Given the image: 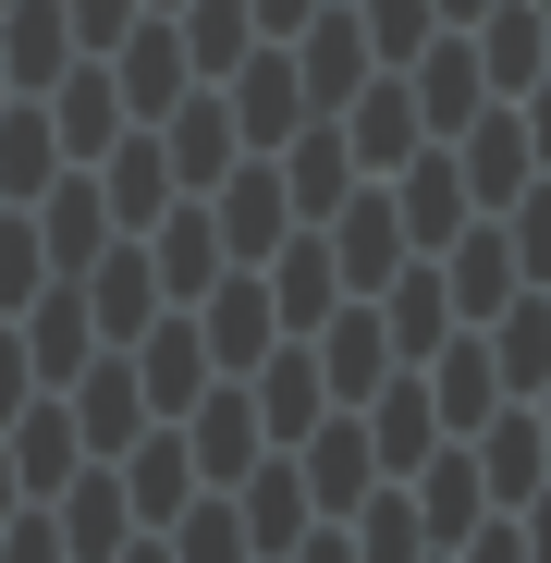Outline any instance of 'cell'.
Wrapping results in <instances>:
<instances>
[{"label": "cell", "mask_w": 551, "mask_h": 563, "mask_svg": "<svg viewBox=\"0 0 551 563\" xmlns=\"http://www.w3.org/2000/svg\"><path fill=\"white\" fill-rule=\"evenodd\" d=\"M381 184H393V209H405V245H417V257H441L453 233L478 221V197H466V172H453V147H441V135H429V147H405Z\"/></svg>", "instance_id": "obj_1"}, {"label": "cell", "mask_w": 551, "mask_h": 563, "mask_svg": "<svg viewBox=\"0 0 551 563\" xmlns=\"http://www.w3.org/2000/svg\"><path fill=\"white\" fill-rule=\"evenodd\" d=\"M295 49V86H307V111H343L367 74H381V49H367V25H355V0H319V13L283 37Z\"/></svg>", "instance_id": "obj_2"}, {"label": "cell", "mask_w": 551, "mask_h": 563, "mask_svg": "<svg viewBox=\"0 0 551 563\" xmlns=\"http://www.w3.org/2000/svg\"><path fill=\"white\" fill-rule=\"evenodd\" d=\"M172 429H184V453H197V490H233L245 465L269 453V429H257V393H245V380H209Z\"/></svg>", "instance_id": "obj_3"}, {"label": "cell", "mask_w": 551, "mask_h": 563, "mask_svg": "<svg viewBox=\"0 0 551 563\" xmlns=\"http://www.w3.org/2000/svg\"><path fill=\"white\" fill-rule=\"evenodd\" d=\"M319 233H331V257H343V295H381V282L417 257V245H405V209H393V184H381V172H367Z\"/></svg>", "instance_id": "obj_4"}, {"label": "cell", "mask_w": 551, "mask_h": 563, "mask_svg": "<svg viewBox=\"0 0 551 563\" xmlns=\"http://www.w3.org/2000/svg\"><path fill=\"white\" fill-rule=\"evenodd\" d=\"M307 355H319V380H331V405H367V393H381L393 380V331H381V295H343L319 331H307Z\"/></svg>", "instance_id": "obj_5"}, {"label": "cell", "mask_w": 551, "mask_h": 563, "mask_svg": "<svg viewBox=\"0 0 551 563\" xmlns=\"http://www.w3.org/2000/svg\"><path fill=\"white\" fill-rule=\"evenodd\" d=\"M209 233H221V257H233V269H257L269 245L295 233V197H283V172H269V159H233V172L209 184Z\"/></svg>", "instance_id": "obj_6"}, {"label": "cell", "mask_w": 551, "mask_h": 563, "mask_svg": "<svg viewBox=\"0 0 551 563\" xmlns=\"http://www.w3.org/2000/svg\"><path fill=\"white\" fill-rule=\"evenodd\" d=\"M74 295H86V319H99V343H135L172 295H159V269H147V233H111L99 257L74 269Z\"/></svg>", "instance_id": "obj_7"}, {"label": "cell", "mask_w": 551, "mask_h": 563, "mask_svg": "<svg viewBox=\"0 0 551 563\" xmlns=\"http://www.w3.org/2000/svg\"><path fill=\"white\" fill-rule=\"evenodd\" d=\"M441 147H453V172H466V197H478V209H515L527 184H539V159H527V123H515V99L466 111V123H453Z\"/></svg>", "instance_id": "obj_8"}, {"label": "cell", "mask_w": 551, "mask_h": 563, "mask_svg": "<svg viewBox=\"0 0 551 563\" xmlns=\"http://www.w3.org/2000/svg\"><path fill=\"white\" fill-rule=\"evenodd\" d=\"M135 393H147V417H184V405H197L209 380H221V367H209V343H197V307H159L135 343Z\"/></svg>", "instance_id": "obj_9"}, {"label": "cell", "mask_w": 551, "mask_h": 563, "mask_svg": "<svg viewBox=\"0 0 551 563\" xmlns=\"http://www.w3.org/2000/svg\"><path fill=\"white\" fill-rule=\"evenodd\" d=\"M257 282H269V319H283V331H319V319L343 307V257H331V233H319V221H295L283 245H269V257H257Z\"/></svg>", "instance_id": "obj_10"}, {"label": "cell", "mask_w": 551, "mask_h": 563, "mask_svg": "<svg viewBox=\"0 0 551 563\" xmlns=\"http://www.w3.org/2000/svg\"><path fill=\"white\" fill-rule=\"evenodd\" d=\"M197 343H209L221 380H245V367L283 343V319H269V282H257V269H221L209 295H197Z\"/></svg>", "instance_id": "obj_11"}, {"label": "cell", "mask_w": 551, "mask_h": 563, "mask_svg": "<svg viewBox=\"0 0 551 563\" xmlns=\"http://www.w3.org/2000/svg\"><path fill=\"white\" fill-rule=\"evenodd\" d=\"M99 62H111V86H123V111H135V123H159V111L184 99V86H197V62H184L172 13H135V25H123Z\"/></svg>", "instance_id": "obj_12"}, {"label": "cell", "mask_w": 551, "mask_h": 563, "mask_svg": "<svg viewBox=\"0 0 551 563\" xmlns=\"http://www.w3.org/2000/svg\"><path fill=\"white\" fill-rule=\"evenodd\" d=\"M405 74V99H417V123L429 135H453V123H466V111H491V74H478V37L466 25H441L417 62H393Z\"/></svg>", "instance_id": "obj_13"}, {"label": "cell", "mask_w": 551, "mask_h": 563, "mask_svg": "<svg viewBox=\"0 0 551 563\" xmlns=\"http://www.w3.org/2000/svg\"><path fill=\"white\" fill-rule=\"evenodd\" d=\"M245 393H257V429H269V453L283 441H307L319 417H331V380H319V355H307V331H283L257 367H245Z\"/></svg>", "instance_id": "obj_14"}, {"label": "cell", "mask_w": 551, "mask_h": 563, "mask_svg": "<svg viewBox=\"0 0 551 563\" xmlns=\"http://www.w3.org/2000/svg\"><path fill=\"white\" fill-rule=\"evenodd\" d=\"M147 135H159V159H172V184H184V197H209V184L245 159V147H233V111H221V86H184V99H172Z\"/></svg>", "instance_id": "obj_15"}, {"label": "cell", "mask_w": 551, "mask_h": 563, "mask_svg": "<svg viewBox=\"0 0 551 563\" xmlns=\"http://www.w3.org/2000/svg\"><path fill=\"white\" fill-rule=\"evenodd\" d=\"M295 453V478H307V503L319 515H355L367 490H381V453H367V417H319L307 441H283Z\"/></svg>", "instance_id": "obj_16"}, {"label": "cell", "mask_w": 551, "mask_h": 563, "mask_svg": "<svg viewBox=\"0 0 551 563\" xmlns=\"http://www.w3.org/2000/svg\"><path fill=\"white\" fill-rule=\"evenodd\" d=\"M233 515H245V551H257V563H283V551L319 527V503H307V478H295V453H257L245 478H233Z\"/></svg>", "instance_id": "obj_17"}, {"label": "cell", "mask_w": 551, "mask_h": 563, "mask_svg": "<svg viewBox=\"0 0 551 563\" xmlns=\"http://www.w3.org/2000/svg\"><path fill=\"white\" fill-rule=\"evenodd\" d=\"M13 331H25V367H37V393H62L86 355H99V319H86V295L74 282H37V295L13 307Z\"/></svg>", "instance_id": "obj_18"}, {"label": "cell", "mask_w": 551, "mask_h": 563, "mask_svg": "<svg viewBox=\"0 0 551 563\" xmlns=\"http://www.w3.org/2000/svg\"><path fill=\"white\" fill-rule=\"evenodd\" d=\"M86 172H99V197H111V233H147L172 197H184V184H172V159H159V135L147 123H123L99 159H86Z\"/></svg>", "instance_id": "obj_19"}, {"label": "cell", "mask_w": 551, "mask_h": 563, "mask_svg": "<svg viewBox=\"0 0 551 563\" xmlns=\"http://www.w3.org/2000/svg\"><path fill=\"white\" fill-rule=\"evenodd\" d=\"M0 453H13V478H25V503H49L74 465H86V441H74V405L62 393H25L13 417H0Z\"/></svg>", "instance_id": "obj_20"}, {"label": "cell", "mask_w": 551, "mask_h": 563, "mask_svg": "<svg viewBox=\"0 0 551 563\" xmlns=\"http://www.w3.org/2000/svg\"><path fill=\"white\" fill-rule=\"evenodd\" d=\"M417 380H429V417H441V441H466V429L503 405V367H491V343H478V331L429 343V355H417Z\"/></svg>", "instance_id": "obj_21"}, {"label": "cell", "mask_w": 551, "mask_h": 563, "mask_svg": "<svg viewBox=\"0 0 551 563\" xmlns=\"http://www.w3.org/2000/svg\"><path fill=\"white\" fill-rule=\"evenodd\" d=\"M147 269H159V295H172V307H197L209 282L233 269V257H221V233H209V197H172V209L147 221Z\"/></svg>", "instance_id": "obj_22"}, {"label": "cell", "mask_w": 551, "mask_h": 563, "mask_svg": "<svg viewBox=\"0 0 551 563\" xmlns=\"http://www.w3.org/2000/svg\"><path fill=\"white\" fill-rule=\"evenodd\" d=\"M331 123H343V147H355V172H393L405 147H429V123H417V99H405V74H393V62L367 74V86H355V99H343Z\"/></svg>", "instance_id": "obj_23"}, {"label": "cell", "mask_w": 551, "mask_h": 563, "mask_svg": "<svg viewBox=\"0 0 551 563\" xmlns=\"http://www.w3.org/2000/svg\"><path fill=\"white\" fill-rule=\"evenodd\" d=\"M49 527H62V551H74V563H111V551L135 539V503H123L111 465H74V478L49 490Z\"/></svg>", "instance_id": "obj_24"}, {"label": "cell", "mask_w": 551, "mask_h": 563, "mask_svg": "<svg viewBox=\"0 0 551 563\" xmlns=\"http://www.w3.org/2000/svg\"><path fill=\"white\" fill-rule=\"evenodd\" d=\"M515 282H527V269H515V245H503V221H491V209H478L466 233H453V245H441V295H453V319H466V331H478V319L515 295Z\"/></svg>", "instance_id": "obj_25"}, {"label": "cell", "mask_w": 551, "mask_h": 563, "mask_svg": "<svg viewBox=\"0 0 551 563\" xmlns=\"http://www.w3.org/2000/svg\"><path fill=\"white\" fill-rule=\"evenodd\" d=\"M367 453H381V478H417V465L441 453V417H429V380H417V367H393V380L367 393Z\"/></svg>", "instance_id": "obj_26"}, {"label": "cell", "mask_w": 551, "mask_h": 563, "mask_svg": "<svg viewBox=\"0 0 551 563\" xmlns=\"http://www.w3.org/2000/svg\"><path fill=\"white\" fill-rule=\"evenodd\" d=\"M405 503H417V527H429V551H453V539H466L478 515H503V503L478 490V465H466V441H441V453L417 465V478H405Z\"/></svg>", "instance_id": "obj_27"}, {"label": "cell", "mask_w": 551, "mask_h": 563, "mask_svg": "<svg viewBox=\"0 0 551 563\" xmlns=\"http://www.w3.org/2000/svg\"><path fill=\"white\" fill-rule=\"evenodd\" d=\"M381 331H393V355L417 367L429 343H453L466 319H453V295H441V257H405L393 282H381Z\"/></svg>", "instance_id": "obj_28"}, {"label": "cell", "mask_w": 551, "mask_h": 563, "mask_svg": "<svg viewBox=\"0 0 551 563\" xmlns=\"http://www.w3.org/2000/svg\"><path fill=\"white\" fill-rule=\"evenodd\" d=\"M478 343H491V367H503V393H539V380H551V295L515 282V295L478 319Z\"/></svg>", "instance_id": "obj_29"}, {"label": "cell", "mask_w": 551, "mask_h": 563, "mask_svg": "<svg viewBox=\"0 0 551 563\" xmlns=\"http://www.w3.org/2000/svg\"><path fill=\"white\" fill-rule=\"evenodd\" d=\"M466 37H478V74H491V99H515V86H539V74H551L539 0H491V13H478Z\"/></svg>", "instance_id": "obj_30"}, {"label": "cell", "mask_w": 551, "mask_h": 563, "mask_svg": "<svg viewBox=\"0 0 551 563\" xmlns=\"http://www.w3.org/2000/svg\"><path fill=\"white\" fill-rule=\"evenodd\" d=\"M74 62V25L62 0H0V74H13V99H37V86Z\"/></svg>", "instance_id": "obj_31"}, {"label": "cell", "mask_w": 551, "mask_h": 563, "mask_svg": "<svg viewBox=\"0 0 551 563\" xmlns=\"http://www.w3.org/2000/svg\"><path fill=\"white\" fill-rule=\"evenodd\" d=\"M49 172H74L62 135H49V99H0V209H25Z\"/></svg>", "instance_id": "obj_32"}, {"label": "cell", "mask_w": 551, "mask_h": 563, "mask_svg": "<svg viewBox=\"0 0 551 563\" xmlns=\"http://www.w3.org/2000/svg\"><path fill=\"white\" fill-rule=\"evenodd\" d=\"M172 37H184V62H197V86H221L257 49V13L245 0H172Z\"/></svg>", "instance_id": "obj_33"}, {"label": "cell", "mask_w": 551, "mask_h": 563, "mask_svg": "<svg viewBox=\"0 0 551 563\" xmlns=\"http://www.w3.org/2000/svg\"><path fill=\"white\" fill-rule=\"evenodd\" d=\"M343 539H355V563H417L429 551V527H417V503H405V478H381L355 515H343Z\"/></svg>", "instance_id": "obj_34"}, {"label": "cell", "mask_w": 551, "mask_h": 563, "mask_svg": "<svg viewBox=\"0 0 551 563\" xmlns=\"http://www.w3.org/2000/svg\"><path fill=\"white\" fill-rule=\"evenodd\" d=\"M159 551H172V563H257V551H245V515H233V490H197V503H184V515L159 527Z\"/></svg>", "instance_id": "obj_35"}, {"label": "cell", "mask_w": 551, "mask_h": 563, "mask_svg": "<svg viewBox=\"0 0 551 563\" xmlns=\"http://www.w3.org/2000/svg\"><path fill=\"white\" fill-rule=\"evenodd\" d=\"M355 25H367L381 62H417V49L441 37V0H355Z\"/></svg>", "instance_id": "obj_36"}, {"label": "cell", "mask_w": 551, "mask_h": 563, "mask_svg": "<svg viewBox=\"0 0 551 563\" xmlns=\"http://www.w3.org/2000/svg\"><path fill=\"white\" fill-rule=\"evenodd\" d=\"M491 221H503V245H515V269H527V282H551V172L527 184L515 209H491Z\"/></svg>", "instance_id": "obj_37"}, {"label": "cell", "mask_w": 551, "mask_h": 563, "mask_svg": "<svg viewBox=\"0 0 551 563\" xmlns=\"http://www.w3.org/2000/svg\"><path fill=\"white\" fill-rule=\"evenodd\" d=\"M37 282H49V245H37V221H25V209H0V319H13V307L37 295Z\"/></svg>", "instance_id": "obj_38"}, {"label": "cell", "mask_w": 551, "mask_h": 563, "mask_svg": "<svg viewBox=\"0 0 551 563\" xmlns=\"http://www.w3.org/2000/svg\"><path fill=\"white\" fill-rule=\"evenodd\" d=\"M0 563H74L62 527H49V503H13V527H0Z\"/></svg>", "instance_id": "obj_39"}, {"label": "cell", "mask_w": 551, "mask_h": 563, "mask_svg": "<svg viewBox=\"0 0 551 563\" xmlns=\"http://www.w3.org/2000/svg\"><path fill=\"white\" fill-rule=\"evenodd\" d=\"M147 13V0H62V25H74V49H111L123 25Z\"/></svg>", "instance_id": "obj_40"}, {"label": "cell", "mask_w": 551, "mask_h": 563, "mask_svg": "<svg viewBox=\"0 0 551 563\" xmlns=\"http://www.w3.org/2000/svg\"><path fill=\"white\" fill-rule=\"evenodd\" d=\"M453 563H527V527L515 515H478L466 539H453Z\"/></svg>", "instance_id": "obj_41"}, {"label": "cell", "mask_w": 551, "mask_h": 563, "mask_svg": "<svg viewBox=\"0 0 551 563\" xmlns=\"http://www.w3.org/2000/svg\"><path fill=\"white\" fill-rule=\"evenodd\" d=\"M515 123H527V159L551 172V74H539V86H515Z\"/></svg>", "instance_id": "obj_42"}, {"label": "cell", "mask_w": 551, "mask_h": 563, "mask_svg": "<svg viewBox=\"0 0 551 563\" xmlns=\"http://www.w3.org/2000/svg\"><path fill=\"white\" fill-rule=\"evenodd\" d=\"M25 393H37V367H25V331H13V319H0V417H13Z\"/></svg>", "instance_id": "obj_43"}, {"label": "cell", "mask_w": 551, "mask_h": 563, "mask_svg": "<svg viewBox=\"0 0 551 563\" xmlns=\"http://www.w3.org/2000/svg\"><path fill=\"white\" fill-rule=\"evenodd\" d=\"M283 563H355V539H343V515H319V527H307V539H295Z\"/></svg>", "instance_id": "obj_44"}, {"label": "cell", "mask_w": 551, "mask_h": 563, "mask_svg": "<svg viewBox=\"0 0 551 563\" xmlns=\"http://www.w3.org/2000/svg\"><path fill=\"white\" fill-rule=\"evenodd\" d=\"M245 13H257V37H295V25L319 13V0H245Z\"/></svg>", "instance_id": "obj_45"}, {"label": "cell", "mask_w": 551, "mask_h": 563, "mask_svg": "<svg viewBox=\"0 0 551 563\" xmlns=\"http://www.w3.org/2000/svg\"><path fill=\"white\" fill-rule=\"evenodd\" d=\"M111 563H172V551H159V527H135V539H123Z\"/></svg>", "instance_id": "obj_46"}, {"label": "cell", "mask_w": 551, "mask_h": 563, "mask_svg": "<svg viewBox=\"0 0 551 563\" xmlns=\"http://www.w3.org/2000/svg\"><path fill=\"white\" fill-rule=\"evenodd\" d=\"M13 503H25V478H13V453H0V527H13Z\"/></svg>", "instance_id": "obj_47"}, {"label": "cell", "mask_w": 551, "mask_h": 563, "mask_svg": "<svg viewBox=\"0 0 551 563\" xmlns=\"http://www.w3.org/2000/svg\"><path fill=\"white\" fill-rule=\"evenodd\" d=\"M478 13H491V0H441V25H478Z\"/></svg>", "instance_id": "obj_48"}, {"label": "cell", "mask_w": 551, "mask_h": 563, "mask_svg": "<svg viewBox=\"0 0 551 563\" xmlns=\"http://www.w3.org/2000/svg\"><path fill=\"white\" fill-rule=\"evenodd\" d=\"M417 563H453V551H417Z\"/></svg>", "instance_id": "obj_49"}, {"label": "cell", "mask_w": 551, "mask_h": 563, "mask_svg": "<svg viewBox=\"0 0 551 563\" xmlns=\"http://www.w3.org/2000/svg\"><path fill=\"white\" fill-rule=\"evenodd\" d=\"M0 99H13V74H0Z\"/></svg>", "instance_id": "obj_50"}, {"label": "cell", "mask_w": 551, "mask_h": 563, "mask_svg": "<svg viewBox=\"0 0 551 563\" xmlns=\"http://www.w3.org/2000/svg\"><path fill=\"white\" fill-rule=\"evenodd\" d=\"M147 13H172V0H147Z\"/></svg>", "instance_id": "obj_51"}, {"label": "cell", "mask_w": 551, "mask_h": 563, "mask_svg": "<svg viewBox=\"0 0 551 563\" xmlns=\"http://www.w3.org/2000/svg\"><path fill=\"white\" fill-rule=\"evenodd\" d=\"M539 295H551V282H539Z\"/></svg>", "instance_id": "obj_52"}]
</instances>
